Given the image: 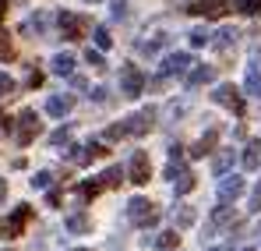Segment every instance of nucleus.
<instances>
[{
	"label": "nucleus",
	"mask_w": 261,
	"mask_h": 251,
	"mask_svg": "<svg viewBox=\"0 0 261 251\" xmlns=\"http://www.w3.org/2000/svg\"><path fill=\"white\" fill-rule=\"evenodd\" d=\"M120 88H124V96H127V99L141 96V88H145V75H141V67L124 64V67H120Z\"/></svg>",
	"instance_id": "obj_3"
},
{
	"label": "nucleus",
	"mask_w": 261,
	"mask_h": 251,
	"mask_svg": "<svg viewBox=\"0 0 261 251\" xmlns=\"http://www.w3.org/2000/svg\"><path fill=\"white\" fill-rule=\"evenodd\" d=\"M212 99H216L219 106H226V110H233L237 117H244V110H247V103H244V96H240V88L229 82L216 85V92H212Z\"/></svg>",
	"instance_id": "obj_1"
},
{
	"label": "nucleus",
	"mask_w": 261,
	"mask_h": 251,
	"mask_svg": "<svg viewBox=\"0 0 261 251\" xmlns=\"http://www.w3.org/2000/svg\"><path fill=\"white\" fill-rule=\"evenodd\" d=\"M85 60L92 64V67H102V53H99V50H88V53H85Z\"/></svg>",
	"instance_id": "obj_34"
},
{
	"label": "nucleus",
	"mask_w": 261,
	"mask_h": 251,
	"mask_svg": "<svg viewBox=\"0 0 261 251\" xmlns=\"http://www.w3.org/2000/svg\"><path fill=\"white\" fill-rule=\"evenodd\" d=\"M233 159H237V152H233V149H222V152H219V156H216V163H212V170H216L219 177H222L226 170L233 167Z\"/></svg>",
	"instance_id": "obj_20"
},
{
	"label": "nucleus",
	"mask_w": 261,
	"mask_h": 251,
	"mask_svg": "<svg viewBox=\"0 0 261 251\" xmlns=\"http://www.w3.org/2000/svg\"><path fill=\"white\" fill-rule=\"evenodd\" d=\"M247 251H258V248H247Z\"/></svg>",
	"instance_id": "obj_40"
},
{
	"label": "nucleus",
	"mask_w": 261,
	"mask_h": 251,
	"mask_svg": "<svg viewBox=\"0 0 261 251\" xmlns=\"http://www.w3.org/2000/svg\"><path fill=\"white\" fill-rule=\"evenodd\" d=\"M88 226H92V219H88L85 212H74V216H67V230H71V234H85Z\"/></svg>",
	"instance_id": "obj_22"
},
{
	"label": "nucleus",
	"mask_w": 261,
	"mask_h": 251,
	"mask_svg": "<svg viewBox=\"0 0 261 251\" xmlns=\"http://www.w3.org/2000/svg\"><path fill=\"white\" fill-rule=\"evenodd\" d=\"M57 21H60V32H64V39H82L85 18H78V14H71V11H60V14H57Z\"/></svg>",
	"instance_id": "obj_11"
},
{
	"label": "nucleus",
	"mask_w": 261,
	"mask_h": 251,
	"mask_svg": "<svg viewBox=\"0 0 261 251\" xmlns=\"http://www.w3.org/2000/svg\"><path fill=\"white\" fill-rule=\"evenodd\" d=\"M152 121H155V110H141V113L127 117V121H120V131H124V138L127 134H148L152 131Z\"/></svg>",
	"instance_id": "obj_5"
},
{
	"label": "nucleus",
	"mask_w": 261,
	"mask_h": 251,
	"mask_svg": "<svg viewBox=\"0 0 261 251\" xmlns=\"http://www.w3.org/2000/svg\"><path fill=\"white\" fill-rule=\"evenodd\" d=\"M99 184H102V188H120V184H124V170H120V167H110L102 177H99Z\"/></svg>",
	"instance_id": "obj_21"
},
{
	"label": "nucleus",
	"mask_w": 261,
	"mask_h": 251,
	"mask_svg": "<svg viewBox=\"0 0 261 251\" xmlns=\"http://www.w3.org/2000/svg\"><path fill=\"white\" fill-rule=\"evenodd\" d=\"M240 195H244V177L222 173V180H219V202H237Z\"/></svg>",
	"instance_id": "obj_8"
},
{
	"label": "nucleus",
	"mask_w": 261,
	"mask_h": 251,
	"mask_svg": "<svg viewBox=\"0 0 261 251\" xmlns=\"http://www.w3.org/2000/svg\"><path fill=\"white\" fill-rule=\"evenodd\" d=\"M247 92H251V96H254V99H261V71L258 67H247Z\"/></svg>",
	"instance_id": "obj_25"
},
{
	"label": "nucleus",
	"mask_w": 261,
	"mask_h": 251,
	"mask_svg": "<svg viewBox=\"0 0 261 251\" xmlns=\"http://www.w3.org/2000/svg\"><path fill=\"white\" fill-rule=\"evenodd\" d=\"M78 191H82V198H95V195L102 191V184H99V177H92V180H85Z\"/></svg>",
	"instance_id": "obj_28"
},
{
	"label": "nucleus",
	"mask_w": 261,
	"mask_h": 251,
	"mask_svg": "<svg viewBox=\"0 0 261 251\" xmlns=\"http://www.w3.org/2000/svg\"><path fill=\"white\" fill-rule=\"evenodd\" d=\"M95 46H99V50H110V46H113V36H110L106 25H95Z\"/></svg>",
	"instance_id": "obj_27"
},
{
	"label": "nucleus",
	"mask_w": 261,
	"mask_h": 251,
	"mask_svg": "<svg viewBox=\"0 0 261 251\" xmlns=\"http://www.w3.org/2000/svg\"><path fill=\"white\" fill-rule=\"evenodd\" d=\"M233 7L247 18H261V0H233Z\"/></svg>",
	"instance_id": "obj_23"
},
{
	"label": "nucleus",
	"mask_w": 261,
	"mask_h": 251,
	"mask_svg": "<svg viewBox=\"0 0 261 251\" xmlns=\"http://www.w3.org/2000/svg\"><path fill=\"white\" fill-rule=\"evenodd\" d=\"M127 219L134 226H152V223L159 219V212H155V206H152L148 198H130L127 202Z\"/></svg>",
	"instance_id": "obj_2"
},
{
	"label": "nucleus",
	"mask_w": 261,
	"mask_h": 251,
	"mask_svg": "<svg viewBox=\"0 0 261 251\" xmlns=\"http://www.w3.org/2000/svg\"><path fill=\"white\" fill-rule=\"evenodd\" d=\"M11 92H14V78L0 71V96H11Z\"/></svg>",
	"instance_id": "obj_31"
},
{
	"label": "nucleus",
	"mask_w": 261,
	"mask_h": 251,
	"mask_svg": "<svg viewBox=\"0 0 261 251\" xmlns=\"http://www.w3.org/2000/svg\"><path fill=\"white\" fill-rule=\"evenodd\" d=\"M29 219H32V209H29V206H18V209L4 219V226H0V230H4V237H18V234L25 230V223H29Z\"/></svg>",
	"instance_id": "obj_7"
},
{
	"label": "nucleus",
	"mask_w": 261,
	"mask_h": 251,
	"mask_svg": "<svg viewBox=\"0 0 261 251\" xmlns=\"http://www.w3.org/2000/svg\"><path fill=\"white\" fill-rule=\"evenodd\" d=\"M194 219H198V212L191 209V206H176V209H173L176 230H187V226H194Z\"/></svg>",
	"instance_id": "obj_17"
},
{
	"label": "nucleus",
	"mask_w": 261,
	"mask_h": 251,
	"mask_svg": "<svg viewBox=\"0 0 261 251\" xmlns=\"http://www.w3.org/2000/svg\"><path fill=\"white\" fill-rule=\"evenodd\" d=\"M187 67H194L191 53H170L159 67V78H173V75H187Z\"/></svg>",
	"instance_id": "obj_6"
},
{
	"label": "nucleus",
	"mask_w": 261,
	"mask_h": 251,
	"mask_svg": "<svg viewBox=\"0 0 261 251\" xmlns=\"http://www.w3.org/2000/svg\"><path fill=\"white\" fill-rule=\"evenodd\" d=\"M208 39H212V36H208L205 29H194V32H191V46H205Z\"/></svg>",
	"instance_id": "obj_32"
},
{
	"label": "nucleus",
	"mask_w": 261,
	"mask_h": 251,
	"mask_svg": "<svg viewBox=\"0 0 261 251\" xmlns=\"http://www.w3.org/2000/svg\"><path fill=\"white\" fill-rule=\"evenodd\" d=\"M67 142H71V127H57L49 134V145H67Z\"/></svg>",
	"instance_id": "obj_30"
},
{
	"label": "nucleus",
	"mask_w": 261,
	"mask_h": 251,
	"mask_svg": "<svg viewBox=\"0 0 261 251\" xmlns=\"http://www.w3.org/2000/svg\"><path fill=\"white\" fill-rule=\"evenodd\" d=\"M4 198H7V180L0 177V202H4Z\"/></svg>",
	"instance_id": "obj_37"
},
{
	"label": "nucleus",
	"mask_w": 261,
	"mask_h": 251,
	"mask_svg": "<svg viewBox=\"0 0 261 251\" xmlns=\"http://www.w3.org/2000/svg\"><path fill=\"white\" fill-rule=\"evenodd\" d=\"M216 145H219V131L212 127V131H205V134H201V138L194 142V149H191V156H194V159H205L208 152H216Z\"/></svg>",
	"instance_id": "obj_12"
},
{
	"label": "nucleus",
	"mask_w": 261,
	"mask_h": 251,
	"mask_svg": "<svg viewBox=\"0 0 261 251\" xmlns=\"http://www.w3.org/2000/svg\"><path fill=\"white\" fill-rule=\"evenodd\" d=\"M92 4H95V0H92Z\"/></svg>",
	"instance_id": "obj_41"
},
{
	"label": "nucleus",
	"mask_w": 261,
	"mask_h": 251,
	"mask_svg": "<svg viewBox=\"0 0 261 251\" xmlns=\"http://www.w3.org/2000/svg\"><path fill=\"white\" fill-rule=\"evenodd\" d=\"M49 67H53V75H60V78H71V75H74V57H71V53H57Z\"/></svg>",
	"instance_id": "obj_15"
},
{
	"label": "nucleus",
	"mask_w": 261,
	"mask_h": 251,
	"mask_svg": "<svg viewBox=\"0 0 261 251\" xmlns=\"http://www.w3.org/2000/svg\"><path fill=\"white\" fill-rule=\"evenodd\" d=\"M233 219V209H229V202H219V209L212 212V226H226Z\"/></svg>",
	"instance_id": "obj_26"
},
{
	"label": "nucleus",
	"mask_w": 261,
	"mask_h": 251,
	"mask_svg": "<svg viewBox=\"0 0 261 251\" xmlns=\"http://www.w3.org/2000/svg\"><path fill=\"white\" fill-rule=\"evenodd\" d=\"M124 7H127V0H113V18H124Z\"/></svg>",
	"instance_id": "obj_35"
},
{
	"label": "nucleus",
	"mask_w": 261,
	"mask_h": 251,
	"mask_svg": "<svg viewBox=\"0 0 261 251\" xmlns=\"http://www.w3.org/2000/svg\"><path fill=\"white\" fill-rule=\"evenodd\" d=\"M212 78H216V67H208V64H194V71L187 75V85H191V88H198V85L212 82Z\"/></svg>",
	"instance_id": "obj_14"
},
{
	"label": "nucleus",
	"mask_w": 261,
	"mask_h": 251,
	"mask_svg": "<svg viewBox=\"0 0 261 251\" xmlns=\"http://www.w3.org/2000/svg\"><path fill=\"white\" fill-rule=\"evenodd\" d=\"M71 106H74V96H64V92L46 99V113H49V117H67Z\"/></svg>",
	"instance_id": "obj_13"
},
{
	"label": "nucleus",
	"mask_w": 261,
	"mask_h": 251,
	"mask_svg": "<svg viewBox=\"0 0 261 251\" xmlns=\"http://www.w3.org/2000/svg\"><path fill=\"white\" fill-rule=\"evenodd\" d=\"M173 184H176V195H187V191H194V173L184 167L180 173L173 177Z\"/></svg>",
	"instance_id": "obj_19"
},
{
	"label": "nucleus",
	"mask_w": 261,
	"mask_h": 251,
	"mask_svg": "<svg viewBox=\"0 0 261 251\" xmlns=\"http://www.w3.org/2000/svg\"><path fill=\"white\" fill-rule=\"evenodd\" d=\"M251 212H261V180H258V188H254V195H251V206H247Z\"/></svg>",
	"instance_id": "obj_33"
},
{
	"label": "nucleus",
	"mask_w": 261,
	"mask_h": 251,
	"mask_svg": "<svg viewBox=\"0 0 261 251\" xmlns=\"http://www.w3.org/2000/svg\"><path fill=\"white\" fill-rule=\"evenodd\" d=\"M36 134H39V117H36V110H21V117H18V131H14L18 145H29Z\"/></svg>",
	"instance_id": "obj_4"
},
{
	"label": "nucleus",
	"mask_w": 261,
	"mask_h": 251,
	"mask_svg": "<svg viewBox=\"0 0 261 251\" xmlns=\"http://www.w3.org/2000/svg\"><path fill=\"white\" fill-rule=\"evenodd\" d=\"M244 170H261V142H247V149H244Z\"/></svg>",
	"instance_id": "obj_16"
},
{
	"label": "nucleus",
	"mask_w": 261,
	"mask_h": 251,
	"mask_svg": "<svg viewBox=\"0 0 261 251\" xmlns=\"http://www.w3.org/2000/svg\"><path fill=\"white\" fill-rule=\"evenodd\" d=\"M152 244H155V251H176L180 237H176V230H163V234H159Z\"/></svg>",
	"instance_id": "obj_18"
},
{
	"label": "nucleus",
	"mask_w": 261,
	"mask_h": 251,
	"mask_svg": "<svg viewBox=\"0 0 261 251\" xmlns=\"http://www.w3.org/2000/svg\"><path fill=\"white\" fill-rule=\"evenodd\" d=\"M226 7H233V0H198L191 7V14H198V18H222Z\"/></svg>",
	"instance_id": "obj_10"
},
{
	"label": "nucleus",
	"mask_w": 261,
	"mask_h": 251,
	"mask_svg": "<svg viewBox=\"0 0 261 251\" xmlns=\"http://www.w3.org/2000/svg\"><path fill=\"white\" fill-rule=\"evenodd\" d=\"M237 39H240V36H237V29H222L216 39H212V46H216V50H229Z\"/></svg>",
	"instance_id": "obj_24"
},
{
	"label": "nucleus",
	"mask_w": 261,
	"mask_h": 251,
	"mask_svg": "<svg viewBox=\"0 0 261 251\" xmlns=\"http://www.w3.org/2000/svg\"><path fill=\"white\" fill-rule=\"evenodd\" d=\"M4 14H7V4L0 0V25H4Z\"/></svg>",
	"instance_id": "obj_38"
},
{
	"label": "nucleus",
	"mask_w": 261,
	"mask_h": 251,
	"mask_svg": "<svg viewBox=\"0 0 261 251\" xmlns=\"http://www.w3.org/2000/svg\"><path fill=\"white\" fill-rule=\"evenodd\" d=\"M130 184H148V177H152V163H148V152H134L130 156Z\"/></svg>",
	"instance_id": "obj_9"
},
{
	"label": "nucleus",
	"mask_w": 261,
	"mask_h": 251,
	"mask_svg": "<svg viewBox=\"0 0 261 251\" xmlns=\"http://www.w3.org/2000/svg\"><path fill=\"white\" fill-rule=\"evenodd\" d=\"M106 96H110L106 88H95V92H92V99H95V103H106Z\"/></svg>",
	"instance_id": "obj_36"
},
{
	"label": "nucleus",
	"mask_w": 261,
	"mask_h": 251,
	"mask_svg": "<svg viewBox=\"0 0 261 251\" xmlns=\"http://www.w3.org/2000/svg\"><path fill=\"white\" fill-rule=\"evenodd\" d=\"M49 184H53V173H49V170H39V173L32 177V188H39V191H46Z\"/></svg>",
	"instance_id": "obj_29"
},
{
	"label": "nucleus",
	"mask_w": 261,
	"mask_h": 251,
	"mask_svg": "<svg viewBox=\"0 0 261 251\" xmlns=\"http://www.w3.org/2000/svg\"><path fill=\"white\" fill-rule=\"evenodd\" d=\"M212 251H229V248H212Z\"/></svg>",
	"instance_id": "obj_39"
}]
</instances>
